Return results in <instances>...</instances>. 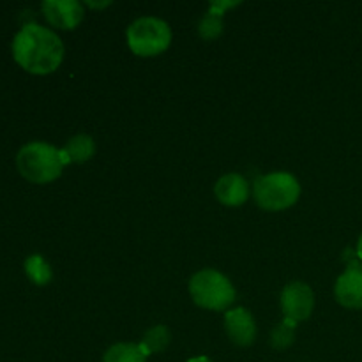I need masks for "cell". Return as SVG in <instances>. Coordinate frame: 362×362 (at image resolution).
<instances>
[{
	"label": "cell",
	"instance_id": "6da1fadb",
	"mask_svg": "<svg viewBox=\"0 0 362 362\" xmlns=\"http://www.w3.org/2000/svg\"><path fill=\"white\" fill-rule=\"evenodd\" d=\"M13 55L28 73L49 74L62 64L64 45L53 30L28 23L14 37Z\"/></svg>",
	"mask_w": 362,
	"mask_h": 362
},
{
	"label": "cell",
	"instance_id": "7a4b0ae2",
	"mask_svg": "<svg viewBox=\"0 0 362 362\" xmlns=\"http://www.w3.org/2000/svg\"><path fill=\"white\" fill-rule=\"evenodd\" d=\"M69 158L64 148L42 141H32L20 148L16 166L21 175L34 184H48L62 175L64 166L69 165Z\"/></svg>",
	"mask_w": 362,
	"mask_h": 362
},
{
	"label": "cell",
	"instance_id": "3957f363",
	"mask_svg": "<svg viewBox=\"0 0 362 362\" xmlns=\"http://www.w3.org/2000/svg\"><path fill=\"white\" fill-rule=\"evenodd\" d=\"M253 194L264 211L278 212L292 207L299 200L300 186L292 173H269L255 180Z\"/></svg>",
	"mask_w": 362,
	"mask_h": 362
},
{
	"label": "cell",
	"instance_id": "277c9868",
	"mask_svg": "<svg viewBox=\"0 0 362 362\" xmlns=\"http://www.w3.org/2000/svg\"><path fill=\"white\" fill-rule=\"evenodd\" d=\"M189 293L197 306L211 311H225L235 300L230 279L212 269H204L191 278Z\"/></svg>",
	"mask_w": 362,
	"mask_h": 362
},
{
	"label": "cell",
	"instance_id": "5b68a950",
	"mask_svg": "<svg viewBox=\"0 0 362 362\" xmlns=\"http://www.w3.org/2000/svg\"><path fill=\"white\" fill-rule=\"evenodd\" d=\"M170 42H172V30L168 23L159 18H140L127 28V45L138 57L159 55L168 49Z\"/></svg>",
	"mask_w": 362,
	"mask_h": 362
},
{
	"label": "cell",
	"instance_id": "8992f818",
	"mask_svg": "<svg viewBox=\"0 0 362 362\" xmlns=\"http://www.w3.org/2000/svg\"><path fill=\"white\" fill-rule=\"evenodd\" d=\"M315 308L313 290L303 281H293L283 288L281 310L286 320L303 322L311 317Z\"/></svg>",
	"mask_w": 362,
	"mask_h": 362
},
{
	"label": "cell",
	"instance_id": "52a82bcc",
	"mask_svg": "<svg viewBox=\"0 0 362 362\" xmlns=\"http://www.w3.org/2000/svg\"><path fill=\"white\" fill-rule=\"evenodd\" d=\"M334 296L341 306L362 310V262H350L346 271L336 281Z\"/></svg>",
	"mask_w": 362,
	"mask_h": 362
},
{
	"label": "cell",
	"instance_id": "ba28073f",
	"mask_svg": "<svg viewBox=\"0 0 362 362\" xmlns=\"http://www.w3.org/2000/svg\"><path fill=\"white\" fill-rule=\"evenodd\" d=\"M41 9L48 23L62 30H73L83 20V7L76 0H45Z\"/></svg>",
	"mask_w": 362,
	"mask_h": 362
},
{
	"label": "cell",
	"instance_id": "9c48e42d",
	"mask_svg": "<svg viewBox=\"0 0 362 362\" xmlns=\"http://www.w3.org/2000/svg\"><path fill=\"white\" fill-rule=\"evenodd\" d=\"M225 329L228 338L239 346L251 345L257 338V324L246 308H235L232 311H226Z\"/></svg>",
	"mask_w": 362,
	"mask_h": 362
},
{
	"label": "cell",
	"instance_id": "30bf717a",
	"mask_svg": "<svg viewBox=\"0 0 362 362\" xmlns=\"http://www.w3.org/2000/svg\"><path fill=\"white\" fill-rule=\"evenodd\" d=\"M216 197L223 205L237 207L250 198V184L239 173H228L216 184Z\"/></svg>",
	"mask_w": 362,
	"mask_h": 362
},
{
	"label": "cell",
	"instance_id": "8fae6325",
	"mask_svg": "<svg viewBox=\"0 0 362 362\" xmlns=\"http://www.w3.org/2000/svg\"><path fill=\"white\" fill-rule=\"evenodd\" d=\"M237 2H212L209 6L207 14L204 16V20L200 21V27H198V32L204 39L211 41V39H216L223 30V23H221V16L225 14L226 9L230 7H235Z\"/></svg>",
	"mask_w": 362,
	"mask_h": 362
},
{
	"label": "cell",
	"instance_id": "7c38bea8",
	"mask_svg": "<svg viewBox=\"0 0 362 362\" xmlns=\"http://www.w3.org/2000/svg\"><path fill=\"white\" fill-rule=\"evenodd\" d=\"M103 362H147V354L140 345L133 343H117L106 350Z\"/></svg>",
	"mask_w": 362,
	"mask_h": 362
},
{
	"label": "cell",
	"instance_id": "4fadbf2b",
	"mask_svg": "<svg viewBox=\"0 0 362 362\" xmlns=\"http://www.w3.org/2000/svg\"><path fill=\"white\" fill-rule=\"evenodd\" d=\"M64 152H66L71 163H85L94 156V140L88 134H78V136H73L67 141Z\"/></svg>",
	"mask_w": 362,
	"mask_h": 362
},
{
	"label": "cell",
	"instance_id": "5bb4252c",
	"mask_svg": "<svg viewBox=\"0 0 362 362\" xmlns=\"http://www.w3.org/2000/svg\"><path fill=\"white\" fill-rule=\"evenodd\" d=\"M25 272L34 285L45 286L52 281V267L41 255H32L25 260Z\"/></svg>",
	"mask_w": 362,
	"mask_h": 362
},
{
	"label": "cell",
	"instance_id": "9a60e30c",
	"mask_svg": "<svg viewBox=\"0 0 362 362\" xmlns=\"http://www.w3.org/2000/svg\"><path fill=\"white\" fill-rule=\"evenodd\" d=\"M168 345H170V331L165 327V325H156V327H152L151 331L144 336V339H141L140 343L141 350L147 354V357L151 356V354L163 352Z\"/></svg>",
	"mask_w": 362,
	"mask_h": 362
},
{
	"label": "cell",
	"instance_id": "2e32d148",
	"mask_svg": "<svg viewBox=\"0 0 362 362\" xmlns=\"http://www.w3.org/2000/svg\"><path fill=\"white\" fill-rule=\"evenodd\" d=\"M297 327V322L293 320H283V324H279L278 327L272 331V336H271V341H272V346L278 350H283L286 349V346L292 345L293 341V331H296Z\"/></svg>",
	"mask_w": 362,
	"mask_h": 362
},
{
	"label": "cell",
	"instance_id": "e0dca14e",
	"mask_svg": "<svg viewBox=\"0 0 362 362\" xmlns=\"http://www.w3.org/2000/svg\"><path fill=\"white\" fill-rule=\"evenodd\" d=\"M357 257H359V260L362 262V233L359 237V243H357Z\"/></svg>",
	"mask_w": 362,
	"mask_h": 362
},
{
	"label": "cell",
	"instance_id": "ac0fdd59",
	"mask_svg": "<svg viewBox=\"0 0 362 362\" xmlns=\"http://www.w3.org/2000/svg\"><path fill=\"white\" fill-rule=\"evenodd\" d=\"M88 4V6H90V7H98V9H99V7H106V6H110V2H103V4H95V2H87Z\"/></svg>",
	"mask_w": 362,
	"mask_h": 362
},
{
	"label": "cell",
	"instance_id": "d6986e66",
	"mask_svg": "<svg viewBox=\"0 0 362 362\" xmlns=\"http://www.w3.org/2000/svg\"><path fill=\"white\" fill-rule=\"evenodd\" d=\"M187 362H212V361L207 359V357H194V359H189Z\"/></svg>",
	"mask_w": 362,
	"mask_h": 362
}]
</instances>
